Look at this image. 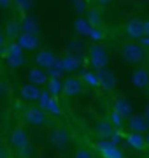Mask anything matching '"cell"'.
Masks as SVG:
<instances>
[{"mask_svg":"<svg viewBox=\"0 0 149 158\" xmlns=\"http://www.w3.org/2000/svg\"><path fill=\"white\" fill-rule=\"evenodd\" d=\"M16 42L21 46L25 51H34L40 46L39 34H32V32H25V30L19 32V35L16 37Z\"/></svg>","mask_w":149,"mask_h":158,"instance_id":"obj_5","label":"cell"},{"mask_svg":"<svg viewBox=\"0 0 149 158\" xmlns=\"http://www.w3.org/2000/svg\"><path fill=\"white\" fill-rule=\"evenodd\" d=\"M126 127L132 130V132L146 134V132H149V119L144 114H132V116H128Z\"/></svg>","mask_w":149,"mask_h":158,"instance_id":"obj_6","label":"cell"},{"mask_svg":"<svg viewBox=\"0 0 149 158\" xmlns=\"http://www.w3.org/2000/svg\"><path fill=\"white\" fill-rule=\"evenodd\" d=\"M109 139H111L112 142H114V144H119V141L123 139V135H121L119 132H118V128H116V130H114V134H112V135H111Z\"/></svg>","mask_w":149,"mask_h":158,"instance_id":"obj_37","label":"cell"},{"mask_svg":"<svg viewBox=\"0 0 149 158\" xmlns=\"http://www.w3.org/2000/svg\"><path fill=\"white\" fill-rule=\"evenodd\" d=\"M125 32L130 39L139 40L144 35V19H140V18H132V19H128V21H126V27H125Z\"/></svg>","mask_w":149,"mask_h":158,"instance_id":"obj_8","label":"cell"},{"mask_svg":"<svg viewBox=\"0 0 149 158\" xmlns=\"http://www.w3.org/2000/svg\"><path fill=\"white\" fill-rule=\"evenodd\" d=\"M46 85H47V90H49V93H51L53 97H58L60 93H62L63 81L60 77H49Z\"/></svg>","mask_w":149,"mask_h":158,"instance_id":"obj_22","label":"cell"},{"mask_svg":"<svg viewBox=\"0 0 149 158\" xmlns=\"http://www.w3.org/2000/svg\"><path fill=\"white\" fill-rule=\"evenodd\" d=\"M6 40H7V35L4 34V32H0V48L6 46Z\"/></svg>","mask_w":149,"mask_h":158,"instance_id":"obj_39","label":"cell"},{"mask_svg":"<svg viewBox=\"0 0 149 158\" xmlns=\"http://www.w3.org/2000/svg\"><path fill=\"white\" fill-rule=\"evenodd\" d=\"M121 55L126 62L140 63L146 56V51H144V46H140L137 40H130V42H125L121 46Z\"/></svg>","mask_w":149,"mask_h":158,"instance_id":"obj_2","label":"cell"},{"mask_svg":"<svg viewBox=\"0 0 149 158\" xmlns=\"http://www.w3.org/2000/svg\"><path fill=\"white\" fill-rule=\"evenodd\" d=\"M88 37L93 40V42H98L100 39H103V30L100 28V27H93L91 32L88 34Z\"/></svg>","mask_w":149,"mask_h":158,"instance_id":"obj_33","label":"cell"},{"mask_svg":"<svg viewBox=\"0 0 149 158\" xmlns=\"http://www.w3.org/2000/svg\"><path fill=\"white\" fill-rule=\"evenodd\" d=\"M12 2H14V6H16L21 12H26L28 9H32V6H34V0H12Z\"/></svg>","mask_w":149,"mask_h":158,"instance_id":"obj_31","label":"cell"},{"mask_svg":"<svg viewBox=\"0 0 149 158\" xmlns=\"http://www.w3.org/2000/svg\"><path fill=\"white\" fill-rule=\"evenodd\" d=\"M84 49H86V46H84V42L79 40V39H74L69 44V51H70V53H75V51H79V53H81V51H84Z\"/></svg>","mask_w":149,"mask_h":158,"instance_id":"obj_32","label":"cell"},{"mask_svg":"<svg viewBox=\"0 0 149 158\" xmlns=\"http://www.w3.org/2000/svg\"><path fill=\"white\" fill-rule=\"evenodd\" d=\"M72 4H74V9L79 12V14H83V12L88 11V6H86L84 0H72Z\"/></svg>","mask_w":149,"mask_h":158,"instance_id":"obj_34","label":"cell"},{"mask_svg":"<svg viewBox=\"0 0 149 158\" xmlns=\"http://www.w3.org/2000/svg\"><path fill=\"white\" fill-rule=\"evenodd\" d=\"M144 116L149 119V100L146 102V106H144Z\"/></svg>","mask_w":149,"mask_h":158,"instance_id":"obj_42","label":"cell"},{"mask_svg":"<svg viewBox=\"0 0 149 158\" xmlns=\"http://www.w3.org/2000/svg\"><path fill=\"white\" fill-rule=\"evenodd\" d=\"M107 119H109L111 123L114 125V128H118V130H121V128H123V127L126 125V118H125V116H123L121 113H118L116 109H112V111L109 113Z\"/></svg>","mask_w":149,"mask_h":158,"instance_id":"obj_23","label":"cell"},{"mask_svg":"<svg viewBox=\"0 0 149 158\" xmlns=\"http://www.w3.org/2000/svg\"><path fill=\"white\" fill-rule=\"evenodd\" d=\"M23 48L18 44V42H12V44L7 46V49H6V58L7 56H16V55H23Z\"/></svg>","mask_w":149,"mask_h":158,"instance_id":"obj_29","label":"cell"},{"mask_svg":"<svg viewBox=\"0 0 149 158\" xmlns=\"http://www.w3.org/2000/svg\"><path fill=\"white\" fill-rule=\"evenodd\" d=\"M126 144H128V148H132L135 151H144L146 146H147L146 135L139 134V132H132V130H130V134H126Z\"/></svg>","mask_w":149,"mask_h":158,"instance_id":"obj_11","label":"cell"},{"mask_svg":"<svg viewBox=\"0 0 149 158\" xmlns=\"http://www.w3.org/2000/svg\"><path fill=\"white\" fill-rule=\"evenodd\" d=\"M0 156H9V151L4 146H0Z\"/></svg>","mask_w":149,"mask_h":158,"instance_id":"obj_43","label":"cell"},{"mask_svg":"<svg viewBox=\"0 0 149 158\" xmlns=\"http://www.w3.org/2000/svg\"><path fill=\"white\" fill-rule=\"evenodd\" d=\"M144 34L149 35V18L147 19H144Z\"/></svg>","mask_w":149,"mask_h":158,"instance_id":"obj_40","label":"cell"},{"mask_svg":"<svg viewBox=\"0 0 149 158\" xmlns=\"http://www.w3.org/2000/svg\"><path fill=\"white\" fill-rule=\"evenodd\" d=\"M21 32V23H18L16 19H11L7 21V27H6V35L9 39H16L18 35Z\"/></svg>","mask_w":149,"mask_h":158,"instance_id":"obj_25","label":"cell"},{"mask_svg":"<svg viewBox=\"0 0 149 158\" xmlns=\"http://www.w3.org/2000/svg\"><path fill=\"white\" fill-rule=\"evenodd\" d=\"M132 85L135 88H140V90L149 86V70L147 69H137L132 74Z\"/></svg>","mask_w":149,"mask_h":158,"instance_id":"obj_17","label":"cell"},{"mask_svg":"<svg viewBox=\"0 0 149 158\" xmlns=\"http://www.w3.org/2000/svg\"><path fill=\"white\" fill-rule=\"evenodd\" d=\"M12 4V0H0V7H9Z\"/></svg>","mask_w":149,"mask_h":158,"instance_id":"obj_41","label":"cell"},{"mask_svg":"<svg viewBox=\"0 0 149 158\" xmlns=\"http://www.w3.org/2000/svg\"><path fill=\"white\" fill-rule=\"evenodd\" d=\"M88 51V62L91 63V67L95 70H100V69L107 67L109 65V53H107V48L98 42H93L91 46L86 48Z\"/></svg>","mask_w":149,"mask_h":158,"instance_id":"obj_1","label":"cell"},{"mask_svg":"<svg viewBox=\"0 0 149 158\" xmlns=\"http://www.w3.org/2000/svg\"><path fill=\"white\" fill-rule=\"evenodd\" d=\"M74 156L75 158H91L93 153L88 151V149H84V148H81V149H77V151L74 153Z\"/></svg>","mask_w":149,"mask_h":158,"instance_id":"obj_36","label":"cell"},{"mask_svg":"<svg viewBox=\"0 0 149 158\" xmlns=\"http://www.w3.org/2000/svg\"><path fill=\"white\" fill-rule=\"evenodd\" d=\"M18 155H19V156H32V155H34V149H32V144H26V146H23V148H19V149H18Z\"/></svg>","mask_w":149,"mask_h":158,"instance_id":"obj_35","label":"cell"},{"mask_svg":"<svg viewBox=\"0 0 149 158\" xmlns=\"http://www.w3.org/2000/svg\"><path fill=\"white\" fill-rule=\"evenodd\" d=\"M49 142L56 148H63L70 142V134L67 128H53L49 132Z\"/></svg>","mask_w":149,"mask_h":158,"instance_id":"obj_10","label":"cell"},{"mask_svg":"<svg viewBox=\"0 0 149 158\" xmlns=\"http://www.w3.org/2000/svg\"><path fill=\"white\" fill-rule=\"evenodd\" d=\"M25 119L30 125H34V127H42V125L46 123L47 114L42 107H28L25 111Z\"/></svg>","mask_w":149,"mask_h":158,"instance_id":"obj_7","label":"cell"},{"mask_svg":"<svg viewBox=\"0 0 149 158\" xmlns=\"http://www.w3.org/2000/svg\"><path fill=\"white\" fill-rule=\"evenodd\" d=\"M28 135H26V132H25L23 128H14L11 134V144L16 149H19V148H23L28 144Z\"/></svg>","mask_w":149,"mask_h":158,"instance_id":"obj_18","label":"cell"},{"mask_svg":"<svg viewBox=\"0 0 149 158\" xmlns=\"http://www.w3.org/2000/svg\"><path fill=\"white\" fill-rule=\"evenodd\" d=\"M54 62H56V56H54L49 49H40L39 53H37V56H35V63H37L39 67H42V69L53 67Z\"/></svg>","mask_w":149,"mask_h":158,"instance_id":"obj_16","label":"cell"},{"mask_svg":"<svg viewBox=\"0 0 149 158\" xmlns=\"http://www.w3.org/2000/svg\"><path fill=\"white\" fill-rule=\"evenodd\" d=\"M40 95V88L39 85H34V83H26V85H23L21 88H19V97L23 98V100H28V102H34L37 100Z\"/></svg>","mask_w":149,"mask_h":158,"instance_id":"obj_14","label":"cell"},{"mask_svg":"<svg viewBox=\"0 0 149 158\" xmlns=\"http://www.w3.org/2000/svg\"><path fill=\"white\" fill-rule=\"evenodd\" d=\"M86 19L91 23V27H100V23H102V16H100V12H98L97 9H88Z\"/></svg>","mask_w":149,"mask_h":158,"instance_id":"obj_27","label":"cell"},{"mask_svg":"<svg viewBox=\"0 0 149 158\" xmlns=\"http://www.w3.org/2000/svg\"><path fill=\"white\" fill-rule=\"evenodd\" d=\"M114 109L118 111V113L123 114L125 118L132 116V104L126 100V98H123V97H119V98H116L114 100Z\"/></svg>","mask_w":149,"mask_h":158,"instance_id":"obj_21","label":"cell"},{"mask_svg":"<svg viewBox=\"0 0 149 158\" xmlns=\"http://www.w3.org/2000/svg\"><path fill=\"white\" fill-rule=\"evenodd\" d=\"M139 44L144 46V48H149V35L147 34H144L140 39H139Z\"/></svg>","mask_w":149,"mask_h":158,"instance_id":"obj_38","label":"cell"},{"mask_svg":"<svg viewBox=\"0 0 149 158\" xmlns=\"http://www.w3.org/2000/svg\"><path fill=\"white\" fill-rule=\"evenodd\" d=\"M114 125L111 123L109 119H98L97 125H95V135L98 139H109L112 134H114Z\"/></svg>","mask_w":149,"mask_h":158,"instance_id":"obj_13","label":"cell"},{"mask_svg":"<svg viewBox=\"0 0 149 158\" xmlns=\"http://www.w3.org/2000/svg\"><path fill=\"white\" fill-rule=\"evenodd\" d=\"M91 28H93L91 23L88 21L86 18L79 16V18H75V19H74V30L79 35H86V37H88V34L91 32Z\"/></svg>","mask_w":149,"mask_h":158,"instance_id":"obj_20","label":"cell"},{"mask_svg":"<svg viewBox=\"0 0 149 158\" xmlns=\"http://www.w3.org/2000/svg\"><path fill=\"white\" fill-rule=\"evenodd\" d=\"M51 93H49V90H40V95H39V98H37V102H39V107H42V109H46V106H47V102H49V98H51Z\"/></svg>","mask_w":149,"mask_h":158,"instance_id":"obj_30","label":"cell"},{"mask_svg":"<svg viewBox=\"0 0 149 158\" xmlns=\"http://www.w3.org/2000/svg\"><path fill=\"white\" fill-rule=\"evenodd\" d=\"M47 79H49V76H47L46 69L39 67V65L28 70V81H30V83H34V85L42 86V85H46V83H47Z\"/></svg>","mask_w":149,"mask_h":158,"instance_id":"obj_15","label":"cell"},{"mask_svg":"<svg viewBox=\"0 0 149 158\" xmlns=\"http://www.w3.org/2000/svg\"><path fill=\"white\" fill-rule=\"evenodd\" d=\"M81 79L84 81V85L88 86H98V74L97 72H91V70H86V72H83V76H81Z\"/></svg>","mask_w":149,"mask_h":158,"instance_id":"obj_26","label":"cell"},{"mask_svg":"<svg viewBox=\"0 0 149 158\" xmlns=\"http://www.w3.org/2000/svg\"><path fill=\"white\" fill-rule=\"evenodd\" d=\"M62 60V65H63V70L65 72H74L83 65V58L81 55H75V53H67L65 56L60 58Z\"/></svg>","mask_w":149,"mask_h":158,"instance_id":"obj_12","label":"cell"},{"mask_svg":"<svg viewBox=\"0 0 149 158\" xmlns=\"http://www.w3.org/2000/svg\"><path fill=\"white\" fill-rule=\"evenodd\" d=\"M21 30L25 32H32V34H39L40 32V25H39V19L35 16H25L21 19Z\"/></svg>","mask_w":149,"mask_h":158,"instance_id":"obj_19","label":"cell"},{"mask_svg":"<svg viewBox=\"0 0 149 158\" xmlns=\"http://www.w3.org/2000/svg\"><path fill=\"white\" fill-rule=\"evenodd\" d=\"M47 114H51V116H62V107H60V102H58V97H51L49 102H47L46 109H44Z\"/></svg>","mask_w":149,"mask_h":158,"instance_id":"obj_24","label":"cell"},{"mask_svg":"<svg viewBox=\"0 0 149 158\" xmlns=\"http://www.w3.org/2000/svg\"><path fill=\"white\" fill-rule=\"evenodd\" d=\"M84 90V81L81 77H75V76H69V77L63 81V88H62V93L67 97H75L83 93Z\"/></svg>","mask_w":149,"mask_h":158,"instance_id":"obj_4","label":"cell"},{"mask_svg":"<svg viewBox=\"0 0 149 158\" xmlns=\"http://www.w3.org/2000/svg\"><path fill=\"white\" fill-rule=\"evenodd\" d=\"M25 56L23 55H16V56H7V65L11 69H19L21 65H25Z\"/></svg>","mask_w":149,"mask_h":158,"instance_id":"obj_28","label":"cell"},{"mask_svg":"<svg viewBox=\"0 0 149 158\" xmlns=\"http://www.w3.org/2000/svg\"><path fill=\"white\" fill-rule=\"evenodd\" d=\"M97 149L100 151L103 158H123L125 156V153L119 149L118 144L111 141V139H100L97 144Z\"/></svg>","mask_w":149,"mask_h":158,"instance_id":"obj_3","label":"cell"},{"mask_svg":"<svg viewBox=\"0 0 149 158\" xmlns=\"http://www.w3.org/2000/svg\"><path fill=\"white\" fill-rule=\"evenodd\" d=\"M95 2H97V4H100V6H109L112 0H95Z\"/></svg>","mask_w":149,"mask_h":158,"instance_id":"obj_44","label":"cell"},{"mask_svg":"<svg viewBox=\"0 0 149 158\" xmlns=\"http://www.w3.org/2000/svg\"><path fill=\"white\" fill-rule=\"evenodd\" d=\"M97 74H98V86H102L103 90H107V91H111V90H114L116 88V76H114V72L112 70H109L107 67H103V69H100V70H97Z\"/></svg>","mask_w":149,"mask_h":158,"instance_id":"obj_9","label":"cell"},{"mask_svg":"<svg viewBox=\"0 0 149 158\" xmlns=\"http://www.w3.org/2000/svg\"><path fill=\"white\" fill-rule=\"evenodd\" d=\"M146 142H147V146H149V132H146Z\"/></svg>","mask_w":149,"mask_h":158,"instance_id":"obj_45","label":"cell"}]
</instances>
